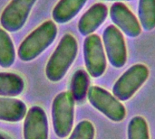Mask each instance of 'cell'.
<instances>
[{"mask_svg":"<svg viewBox=\"0 0 155 139\" xmlns=\"http://www.w3.org/2000/svg\"><path fill=\"white\" fill-rule=\"evenodd\" d=\"M78 52L77 41L71 33H65L45 66V75L53 82L61 81L74 63Z\"/></svg>","mask_w":155,"mask_h":139,"instance_id":"1","label":"cell"},{"mask_svg":"<svg viewBox=\"0 0 155 139\" xmlns=\"http://www.w3.org/2000/svg\"><path fill=\"white\" fill-rule=\"evenodd\" d=\"M57 27L51 21H45L30 33L19 45L17 54L23 62H30L38 57L54 41Z\"/></svg>","mask_w":155,"mask_h":139,"instance_id":"2","label":"cell"},{"mask_svg":"<svg viewBox=\"0 0 155 139\" xmlns=\"http://www.w3.org/2000/svg\"><path fill=\"white\" fill-rule=\"evenodd\" d=\"M74 100L70 92L64 91L55 96L52 105V120L55 135L64 138L73 129L74 118Z\"/></svg>","mask_w":155,"mask_h":139,"instance_id":"3","label":"cell"},{"mask_svg":"<svg viewBox=\"0 0 155 139\" xmlns=\"http://www.w3.org/2000/svg\"><path fill=\"white\" fill-rule=\"evenodd\" d=\"M149 77L146 65L137 63L130 67L116 81L113 87V95L120 101L130 100L144 84Z\"/></svg>","mask_w":155,"mask_h":139,"instance_id":"4","label":"cell"},{"mask_svg":"<svg viewBox=\"0 0 155 139\" xmlns=\"http://www.w3.org/2000/svg\"><path fill=\"white\" fill-rule=\"evenodd\" d=\"M87 98L91 105L114 122L123 121L126 116L124 106L108 90L91 86L87 92Z\"/></svg>","mask_w":155,"mask_h":139,"instance_id":"5","label":"cell"},{"mask_svg":"<svg viewBox=\"0 0 155 139\" xmlns=\"http://www.w3.org/2000/svg\"><path fill=\"white\" fill-rule=\"evenodd\" d=\"M84 57L88 74L101 77L106 70V57L101 38L97 34L88 35L84 43Z\"/></svg>","mask_w":155,"mask_h":139,"instance_id":"6","label":"cell"},{"mask_svg":"<svg viewBox=\"0 0 155 139\" xmlns=\"http://www.w3.org/2000/svg\"><path fill=\"white\" fill-rule=\"evenodd\" d=\"M103 42L109 62L114 68H122L127 61V48L122 32L115 25L107 26L103 33Z\"/></svg>","mask_w":155,"mask_h":139,"instance_id":"7","label":"cell"},{"mask_svg":"<svg viewBox=\"0 0 155 139\" xmlns=\"http://www.w3.org/2000/svg\"><path fill=\"white\" fill-rule=\"evenodd\" d=\"M36 0H11L0 16V23L7 32H17L25 24Z\"/></svg>","mask_w":155,"mask_h":139,"instance_id":"8","label":"cell"},{"mask_svg":"<svg viewBox=\"0 0 155 139\" xmlns=\"http://www.w3.org/2000/svg\"><path fill=\"white\" fill-rule=\"evenodd\" d=\"M109 14L114 25L127 36L135 38L141 34L140 22L125 4L122 2L113 4Z\"/></svg>","mask_w":155,"mask_h":139,"instance_id":"9","label":"cell"},{"mask_svg":"<svg viewBox=\"0 0 155 139\" xmlns=\"http://www.w3.org/2000/svg\"><path fill=\"white\" fill-rule=\"evenodd\" d=\"M24 139H48V120L39 106L29 109L25 117Z\"/></svg>","mask_w":155,"mask_h":139,"instance_id":"10","label":"cell"},{"mask_svg":"<svg viewBox=\"0 0 155 139\" xmlns=\"http://www.w3.org/2000/svg\"><path fill=\"white\" fill-rule=\"evenodd\" d=\"M108 15V8L103 3L93 5L80 18L78 30L82 35L88 36L93 34L105 21Z\"/></svg>","mask_w":155,"mask_h":139,"instance_id":"11","label":"cell"},{"mask_svg":"<svg viewBox=\"0 0 155 139\" xmlns=\"http://www.w3.org/2000/svg\"><path fill=\"white\" fill-rule=\"evenodd\" d=\"M27 112L25 104L12 97H0V120L5 122H19L25 118Z\"/></svg>","mask_w":155,"mask_h":139,"instance_id":"12","label":"cell"},{"mask_svg":"<svg viewBox=\"0 0 155 139\" xmlns=\"http://www.w3.org/2000/svg\"><path fill=\"white\" fill-rule=\"evenodd\" d=\"M87 0H60L53 9L54 21L58 24L71 21L82 10Z\"/></svg>","mask_w":155,"mask_h":139,"instance_id":"13","label":"cell"},{"mask_svg":"<svg viewBox=\"0 0 155 139\" xmlns=\"http://www.w3.org/2000/svg\"><path fill=\"white\" fill-rule=\"evenodd\" d=\"M25 89L23 79L12 72H0V97H15Z\"/></svg>","mask_w":155,"mask_h":139,"instance_id":"14","label":"cell"},{"mask_svg":"<svg viewBox=\"0 0 155 139\" xmlns=\"http://www.w3.org/2000/svg\"><path fill=\"white\" fill-rule=\"evenodd\" d=\"M89 90V76L84 70H77L71 80V95L74 101L82 102Z\"/></svg>","mask_w":155,"mask_h":139,"instance_id":"15","label":"cell"},{"mask_svg":"<svg viewBox=\"0 0 155 139\" xmlns=\"http://www.w3.org/2000/svg\"><path fill=\"white\" fill-rule=\"evenodd\" d=\"M15 60V51L14 43L4 29L0 28V66L9 68Z\"/></svg>","mask_w":155,"mask_h":139,"instance_id":"16","label":"cell"},{"mask_svg":"<svg viewBox=\"0 0 155 139\" xmlns=\"http://www.w3.org/2000/svg\"><path fill=\"white\" fill-rule=\"evenodd\" d=\"M138 19L145 31L155 28V0H139Z\"/></svg>","mask_w":155,"mask_h":139,"instance_id":"17","label":"cell"},{"mask_svg":"<svg viewBox=\"0 0 155 139\" xmlns=\"http://www.w3.org/2000/svg\"><path fill=\"white\" fill-rule=\"evenodd\" d=\"M128 139H150L148 124L144 118L141 116L134 117L127 128Z\"/></svg>","mask_w":155,"mask_h":139,"instance_id":"18","label":"cell"},{"mask_svg":"<svg viewBox=\"0 0 155 139\" xmlns=\"http://www.w3.org/2000/svg\"><path fill=\"white\" fill-rule=\"evenodd\" d=\"M94 134L95 130L93 123L88 120H83L74 128L69 139H94Z\"/></svg>","mask_w":155,"mask_h":139,"instance_id":"19","label":"cell"},{"mask_svg":"<svg viewBox=\"0 0 155 139\" xmlns=\"http://www.w3.org/2000/svg\"><path fill=\"white\" fill-rule=\"evenodd\" d=\"M103 1H118V2H121V1H132V0H103Z\"/></svg>","mask_w":155,"mask_h":139,"instance_id":"20","label":"cell"},{"mask_svg":"<svg viewBox=\"0 0 155 139\" xmlns=\"http://www.w3.org/2000/svg\"><path fill=\"white\" fill-rule=\"evenodd\" d=\"M0 139H7V137H5L4 135H2V134H0Z\"/></svg>","mask_w":155,"mask_h":139,"instance_id":"21","label":"cell"}]
</instances>
